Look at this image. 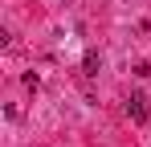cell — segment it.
<instances>
[{
  "mask_svg": "<svg viewBox=\"0 0 151 147\" xmlns=\"http://www.w3.org/2000/svg\"><path fill=\"white\" fill-rule=\"evenodd\" d=\"M127 115H131V122H147V98L131 94V98H127Z\"/></svg>",
  "mask_w": 151,
  "mask_h": 147,
  "instance_id": "1",
  "label": "cell"
},
{
  "mask_svg": "<svg viewBox=\"0 0 151 147\" xmlns=\"http://www.w3.org/2000/svg\"><path fill=\"white\" fill-rule=\"evenodd\" d=\"M98 70H102V57L94 53V49H90V53L82 57V74H98Z\"/></svg>",
  "mask_w": 151,
  "mask_h": 147,
  "instance_id": "2",
  "label": "cell"
}]
</instances>
